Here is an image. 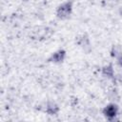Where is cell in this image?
<instances>
[{"mask_svg": "<svg viewBox=\"0 0 122 122\" xmlns=\"http://www.w3.org/2000/svg\"><path fill=\"white\" fill-rule=\"evenodd\" d=\"M117 108L115 105H109L104 109V113L108 117H113L116 115Z\"/></svg>", "mask_w": 122, "mask_h": 122, "instance_id": "6da1fadb", "label": "cell"}]
</instances>
